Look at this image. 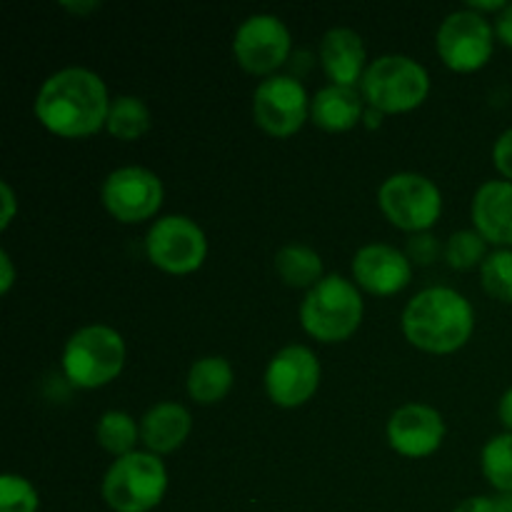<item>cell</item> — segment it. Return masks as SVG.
<instances>
[{
  "mask_svg": "<svg viewBox=\"0 0 512 512\" xmlns=\"http://www.w3.org/2000/svg\"><path fill=\"white\" fill-rule=\"evenodd\" d=\"M363 115V95L358 93V88L330 83L310 98V120L328 133H348Z\"/></svg>",
  "mask_w": 512,
  "mask_h": 512,
  "instance_id": "cell-19",
  "label": "cell"
},
{
  "mask_svg": "<svg viewBox=\"0 0 512 512\" xmlns=\"http://www.w3.org/2000/svg\"><path fill=\"white\" fill-rule=\"evenodd\" d=\"M320 370L318 355L305 345H285L270 358L265 368V393L278 408H300L318 393Z\"/></svg>",
  "mask_w": 512,
  "mask_h": 512,
  "instance_id": "cell-13",
  "label": "cell"
},
{
  "mask_svg": "<svg viewBox=\"0 0 512 512\" xmlns=\"http://www.w3.org/2000/svg\"><path fill=\"white\" fill-rule=\"evenodd\" d=\"M365 58V43L355 30L333 28L320 40V63L333 85L355 88L368 70Z\"/></svg>",
  "mask_w": 512,
  "mask_h": 512,
  "instance_id": "cell-17",
  "label": "cell"
},
{
  "mask_svg": "<svg viewBox=\"0 0 512 512\" xmlns=\"http://www.w3.org/2000/svg\"><path fill=\"white\" fill-rule=\"evenodd\" d=\"M233 365L220 355H205L188 370V395L198 405H215L233 388Z\"/></svg>",
  "mask_w": 512,
  "mask_h": 512,
  "instance_id": "cell-20",
  "label": "cell"
},
{
  "mask_svg": "<svg viewBox=\"0 0 512 512\" xmlns=\"http://www.w3.org/2000/svg\"><path fill=\"white\" fill-rule=\"evenodd\" d=\"M60 365L65 380L75 388H103L125 368L123 335L110 325H85L68 338Z\"/></svg>",
  "mask_w": 512,
  "mask_h": 512,
  "instance_id": "cell-4",
  "label": "cell"
},
{
  "mask_svg": "<svg viewBox=\"0 0 512 512\" xmlns=\"http://www.w3.org/2000/svg\"><path fill=\"white\" fill-rule=\"evenodd\" d=\"M495 38L505 45V48H512V3L505 5L503 13L495 18Z\"/></svg>",
  "mask_w": 512,
  "mask_h": 512,
  "instance_id": "cell-30",
  "label": "cell"
},
{
  "mask_svg": "<svg viewBox=\"0 0 512 512\" xmlns=\"http://www.w3.org/2000/svg\"><path fill=\"white\" fill-rule=\"evenodd\" d=\"M445 260L453 270H470L478 268L488 258V243H485L483 235L478 230H458L448 238L443 248Z\"/></svg>",
  "mask_w": 512,
  "mask_h": 512,
  "instance_id": "cell-25",
  "label": "cell"
},
{
  "mask_svg": "<svg viewBox=\"0 0 512 512\" xmlns=\"http://www.w3.org/2000/svg\"><path fill=\"white\" fill-rule=\"evenodd\" d=\"M145 253L163 273L190 275L208 258V238L188 215H163L145 235Z\"/></svg>",
  "mask_w": 512,
  "mask_h": 512,
  "instance_id": "cell-8",
  "label": "cell"
},
{
  "mask_svg": "<svg viewBox=\"0 0 512 512\" xmlns=\"http://www.w3.org/2000/svg\"><path fill=\"white\" fill-rule=\"evenodd\" d=\"M110 103L113 100L98 73L88 68H63L40 85L33 113L48 133L80 140L105 128Z\"/></svg>",
  "mask_w": 512,
  "mask_h": 512,
  "instance_id": "cell-1",
  "label": "cell"
},
{
  "mask_svg": "<svg viewBox=\"0 0 512 512\" xmlns=\"http://www.w3.org/2000/svg\"><path fill=\"white\" fill-rule=\"evenodd\" d=\"M150 120L153 118H150V110L143 98H138V95H118V98H113V103H110L105 130H108L113 138L133 143V140L143 138V135L148 133Z\"/></svg>",
  "mask_w": 512,
  "mask_h": 512,
  "instance_id": "cell-22",
  "label": "cell"
},
{
  "mask_svg": "<svg viewBox=\"0 0 512 512\" xmlns=\"http://www.w3.org/2000/svg\"><path fill=\"white\" fill-rule=\"evenodd\" d=\"M378 205L395 228L410 235L430 233L443 215V193L420 173H395L380 185Z\"/></svg>",
  "mask_w": 512,
  "mask_h": 512,
  "instance_id": "cell-7",
  "label": "cell"
},
{
  "mask_svg": "<svg viewBox=\"0 0 512 512\" xmlns=\"http://www.w3.org/2000/svg\"><path fill=\"white\" fill-rule=\"evenodd\" d=\"M293 38L278 15L255 13L238 25L233 38V55L243 70L273 78L280 65L288 63Z\"/></svg>",
  "mask_w": 512,
  "mask_h": 512,
  "instance_id": "cell-11",
  "label": "cell"
},
{
  "mask_svg": "<svg viewBox=\"0 0 512 512\" xmlns=\"http://www.w3.org/2000/svg\"><path fill=\"white\" fill-rule=\"evenodd\" d=\"M400 325L413 348L430 355H450L473 338L475 310L463 293L435 285L420 290L405 305Z\"/></svg>",
  "mask_w": 512,
  "mask_h": 512,
  "instance_id": "cell-2",
  "label": "cell"
},
{
  "mask_svg": "<svg viewBox=\"0 0 512 512\" xmlns=\"http://www.w3.org/2000/svg\"><path fill=\"white\" fill-rule=\"evenodd\" d=\"M163 198V180L153 170L140 168V165H125V168L113 170L100 188V200H103L105 210L125 225L155 218Z\"/></svg>",
  "mask_w": 512,
  "mask_h": 512,
  "instance_id": "cell-10",
  "label": "cell"
},
{
  "mask_svg": "<svg viewBox=\"0 0 512 512\" xmlns=\"http://www.w3.org/2000/svg\"><path fill=\"white\" fill-rule=\"evenodd\" d=\"M480 470L498 495L512 493V433H500L485 443Z\"/></svg>",
  "mask_w": 512,
  "mask_h": 512,
  "instance_id": "cell-24",
  "label": "cell"
},
{
  "mask_svg": "<svg viewBox=\"0 0 512 512\" xmlns=\"http://www.w3.org/2000/svg\"><path fill=\"white\" fill-rule=\"evenodd\" d=\"M470 218L485 243L512 250V183L488 180L473 195Z\"/></svg>",
  "mask_w": 512,
  "mask_h": 512,
  "instance_id": "cell-16",
  "label": "cell"
},
{
  "mask_svg": "<svg viewBox=\"0 0 512 512\" xmlns=\"http://www.w3.org/2000/svg\"><path fill=\"white\" fill-rule=\"evenodd\" d=\"M440 255V243L435 235L430 233H418L410 235L408 240V258L415 260L418 265H430L433 260H438Z\"/></svg>",
  "mask_w": 512,
  "mask_h": 512,
  "instance_id": "cell-28",
  "label": "cell"
},
{
  "mask_svg": "<svg viewBox=\"0 0 512 512\" xmlns=\"http://www.w3.org/2000/svg\"><path fill=\"white\" fill-rule=\"evenodd\" d=\"M495 512H512V493L495 498Z\"/></svg>",
  "mask_w": 512,
  "mask_h": 512,
  "instance_id": "cell-37",
  "label": "cell"
},
{
  "mask_svg": "<svg viewBox=\"0 0 512 512\" xmlns=\"http://www.w3.org/2000/svg\"><path fill=\"white\" fill-rule=\"evenodd\" d=\"M193 430V418L180 403H158L140 420V440L153 455H168L183 448Z\"/></svg>",
  "mask_w": 512,
  "mask_h": 512,
  "instance_id": "cell-18",
  "label": "cell"
},
{
  "mask_svg": "<svg viewBox=\"0 0 512 512\" xmlns=\"http://www.w3.org/2000/svg\"><path fill=\"white\" fill-rule=\"evenodd\" d=\"M440 60L455 73H475L485 68L495 50V28L475 10H455L440 23L435 35Z\"/></svg>",
  "mask_w": 512,
  "mask_h": 512,
  "instance_id": "cell-9",
  "label": "cell"
},
{
  "mask_svg": "<svg viewBox=\"0 0 512 512\" xmlns=\"http://www.w3.org/2000/svg\"><path fill=\"white\" fill-rule=\"evenodd\" d=\"M0 268H3V275H0V293L8 295L10 288L15 283V268H13V260H10L8 250H0Z\"/></svg>",
  "mask_w": 512,
  "mask_h": 512,
  "instance_id": "cell-33",
  "label": "cell"
},
{
  "mask_svg": "<svg viewBox=\"0 0 512 512\" xmlns=\"http://www.w3.org/2000/svg\"><path fill=\"white\" fill-rule=\"evenodd\" d=\"M275 273L288 288L313 290L323 275V258L303 243H290L275 253Z\"/></svg>",
  "mask_w": 512,
  "mask_h": 512,
  "instance_id": "cell-21",
  "label": "cell"
},
{
  "mask_svg": "<svg viewBox=\"0 0 512 512\" xmlns=\"http://www.w3.org/2000/svg\"><path fill=\"white\" fill-rule=\"evenodd\" d=\"M493 163L498 173L512 183V128L505 130L493 145Z\"/></svg>",
  "mask_w": 512,
  "mask_h": 512,
  "instance_id": "cell-29",
  "label": "cell"
},
{
  "mask_svg": "<svg viewBox=\"0 0 512 512\" xmlns=\"http://www.w3.org/2000/svg\"><path fill=\"white\" fill-rule=\"evenodd\" d=\"M100 493L113 512H150L168 493V470L158 455L135 450L125 458H115Z\"/></svg>",
  "mask_w": 512,
  "mask_h": 512,
  "instance_id": "cell-6",
  "label": "cell"
},
{
  "mask_svg": "<svg viewBox=\"0 0 512 512\" xmlns=\"http://www.w3.org/2000/svg\"><path fill=\"white\" fill-rule=\"evenodd\" d=\"M505 5H508L505 0H485V3L483 0H470L468 8L475 10V13H480V15L483 13H498L500 15L505 10Z\"/></svg>",
  "mask_w": 512,
  "mask_h": 512,
  "instance_id": "cell-35",
  "label": "cell"
},
{
  "mask_svg": "<svg viewBox=\"0 0 512 512\" xmlns=\"http://www.w3.org/2000/svg\"><path fill=\"white\" fill-rule=\"evenodd\" d=\"M388 443L398 455L410 460L430 458L445 440V420L440 410L423 403L400 405L388 420Z\"/></svg>",
  "mask_w": 512,
  "mask_h": 512,
  "instance_id": "cell-14",
  "label": "cell"
},
{
  "mask_svg": "<svg viewBox=\"0 0 512 512\" xmlns=\"http://www.w3.org/2000/svg\"><path fill=\"white\" fill-rule=\"evenodd\" d=\"M40 495L23 475L5 473L0 478V512H38Z\"/></svg>",
  "mask_w": 512,
  "mask_h": 512,
  "instance_id": "cell-27",
  "label": "cell"
},
{
  "mask_svg": "<svg viewBox=\"0 0 512 512\" xmlns=\"http://www.w3.org/2000/svg\"><path fill=\"white\" fill-rule=\"evenodd\" d=\"M95 440L105 453L125 458V455L135 453V445L140 440V425L133 415L123 413V410H108L100 415L98 425H95Z\"/></svg>",
  "mask_w": 512,
  "mask_h": 512,
  "instance_id": "cell-23",
  "label": "cell"
},
{
  "mask_svg": "<svg viewBox=\"0 0 512 512\" xmlns=\"http://www.w3.org/2000/svg\"><path fill=\"white\" fill-rule=\"evenodd\" d=\"M310 118V98L293 75L265 78L253 93V120L273 138H290Z\"/></svg>",
  "mask_w": 512,
  "mask_h": 512,
  "instance_id": "cell-12",
  "label": "cell"
},
{
  "mask_svg": "<svg viewBox=\"0 0 512 512\" xmlns=\"http://www.w3.org/2000/svg\"><path fill=\"white\" fill-rule=\"evenodd\" d=\"M453 512H495V498L473 495V498L463 500Z\"/></svg>",
  "mask_w": 512,
  "mask_h": 512,
  "instance_id": "cell-32",
  "label": "cell"
},
{
  "mask_svg": "<svg viewBox=\"0 0 512 512\" xmlns=\"http://www.w3.org/2000/svg\"><path fill=\"white\" fill-rule=\"evenodd\" d=\"M0 193H3V218H0V228H8L10 223H13L15 218V208H18V203H15V193L13 188H10V183H0Z\"/></svg>",
  "mask_w": 512,
  "mask_h": 512,
  "instance_id": "cell-31",
  "label": "cell"
},
{
  "mask_svg": "<svg viewBox=\"0 0 512 512\" xmlns=\"http://www.w3.org/2000/svg\"><path fill=\"white\" fill-rule=\"evenodd\" d=\"M498 415H500V423L505 425V430H508V433H512V388L505 390V395H503V398H500Z\"/></svg>",
  "mask_w": 512,
  "mask_h": 512,
  "instance_id": "cell-34",
  "label": "cell"
},
{
  "mask_svg": "<svg viewBox=\"0 0 512 512\" xmlns=\"http://www.w3.org/2000/svg\"><path fill=\"white\" fill-rule=\"evenodd\" d=\"M360 95L378 113H410L430 95V75L408 55H380L360 80Z\"/></svg>",
  "mask_w": 512,
  "mask_h": 512,
  "instance_id": "cell-5",
  "label": "cell"
},
{
  "mask_svg": "<svg viewBox=\"0 0 512 512\" xmlns=\"http://www.w3.org/2000/svg\"><path fill=\"white\" fill-rule=\"evenodd\" d=\"M63 8L70 10V13L88 15V13H93V10H98V3H63Z\"/></svg>",
  "mask_w": 512,
  "mask_h": 512,
  "instance_id": "cell-36",
  "label": "cell"
},
{
  "mask_svg": "<svg viewBox=\"0 0 512 512\" xmlns=\"http://www.w3.org/2000/svg\"><path fill=\"white\" fill-rule=\"evenodd\" d=\"M480 283L493 300L512 303V250L498 248L480 265Z\"/></svg>",
  "mask_w": 512,
  "mask_h": 512,
  "instance_id": "cell-26",
  "label": "cell"
},
{
  "mask_svg": "<svg viewBox=\"0 0 512 512\" xmlns=\"http://www.w3.org/2000/svg\"><path fill=\"white\" fill-rule=\"evenodd\" d=\"M365 305L360 288L343 275H325L300 305V325L320 343H343L358 333Z\"/></svg>",
  "mask_w": 512,
  "mask_h": 512,
  "instance_id": "cell-3",
  "label": "cell"
},
{
  "mask_svg": "<svg viewBox=\"0 0 512 512\" xmlns=\"http://www.w3.org/2000/svg\"><path fill=\"white\" fill-rule=\"evenodd\" d=\"M413 280V265L405 253L385 243L363 245L353 255V283L378 298L403 293Z\"/></svg>",
  "mask_w": 512,
  "mask_h": 512,
  "instance_id": "cell-15",
  "label": "cell"
}]
</instances>
